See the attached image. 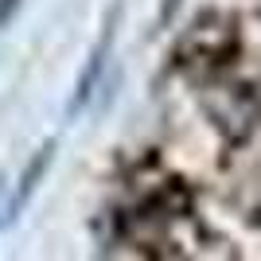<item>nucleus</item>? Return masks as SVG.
I'll return each mask as SVG.
<instances>
[{
    "label": "nucleus",
    "instance_id": "nucleus-1",
    "mask_svg": "<svg viewBox=\"0 0 261 261\" xmlns=\"http://www.w3.org/2000/svg\"><path fill=\"white\" fill-rule=\"evenodd\" d=\"M106 47H109V35L101 39V47H98V51L90 55L86 70H82V78H78V94H74V101H70V109H82V106H86L90 86H94V82H98V74H101V55H106Z\"/></svg>",
    "mask_w": 261,
    "mask_h": 261
},
{
    "label": "nucleus",
    "instance_id": "nucleus-3",
    "mask_svg": "<svg viewBox=\"0 0 261 261\" xmlns=\"http://www.w3.org/2000/svg\"><path fill=\"white\" fill-rule=\"evenodd\" d=\"M16 4H20V0H4V8H0V23H8V16L16 12Z\"/></svg>",
    "mask_w": 261,
    "mask_h": 261
},
{
    "label": "nucleus",
    "instance_id": "nucleus-2",
    "mask_svg": "<svg viewBox=\"0 0 261 261\" xmlns=\"http://www.w3.org/2000/svg\"><path fill=\"white\" fill-rule=\"evenodd\" d=\"M47 160H51V144H47L43 152H39V160H35V168H28V172H23V184H20V199L28 195V191H32L35 187V179H39V172H43L47 168Z\"/></svg>",
    "mask_w": 261,
    "mask_h": 261
}]
</instances>
